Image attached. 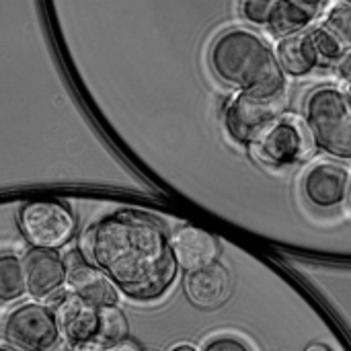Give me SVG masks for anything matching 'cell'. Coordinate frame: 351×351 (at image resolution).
<instances>
[{
	"mask_svg": "<svg viewBox=\"0 0 351 351\" xmlns=\"http://www.w3.org/2000/svg\"><path fill=\"white\" fill-rule=\"evenodd\" d=\"M80 251L134 300H156L173 286L179 263L158 220L123 210L99 220Z\"/></svg>",
	"mask_w": 351,
	"mask_h": 351,
	"instance_id": "obj_1",
	"label": "cell"
},
{
	"mask_svg": "<svg viewBox=\"0 0 351 351\" xmlns=\"http://www.w3.org/2000/svg\"><path fill=\"white\" fill-rule=\"evenodd\" d=\"M208 62L222 82L249 95L274 99L286 86V72L276 51L251 29L234 27L220 33L210 45Z\"/></svg>",
	"mask_w": 351,
	"mask_h": 351,
	"instance_id": "obj_2",
	"label": "cell"
},
{
	"mask_svg": "<svg viewBox=\"0 0 351 351\" xmlns=\"http://www.w3.org/2000/svg\"><path fill=\"white\" fill-rule=\"evenodd\" d=\"M304 119L308 121L317 144L331 156L351 158V99L335 86H319L304 101Z\"/></svg>",
	"mask_w": 351,
	"mask_h": 351,
	"instance_id": "obj_3",
	"label": "cell"
},
{
	"mask_svg": "<svg viewBox=\"0 0 351 351\" xmlns=\"http://www.w3.org/2000/svg\"><path fill=\"white\" fill-rule=\"evenodd\" d=\"M19 228L31 247L60 251L74 239L76 218L60 199H35L21 208Z\"/></svg>",
	"mask_w": 351,
	"mask_h": 351,
	"instance_id": "obj_4",
	"label": "cell"
},
{
	"mask_svg": "<svg viewBox=\"0 0 351 351\" xmlns=\"http://www.w3.org/2000/svg\"><path fill=\"white\" fill-rule=\"evenodd\" d=\"M253 144L259 158L274 167L300 162L319 146L308 121L296 115L276 119Z\"/></svg>",
	"mask_w": 351,
	"mask_h": 351,
	"instance_id": "obj_5",
	"label": "cell"
},
{
	"mask_svg": "<svg viewBox=\"0 0 351 351\" xmlns=\"http://www.w3.org/2000/svg\"><path fill=\"white\" fill-rule=\"evenodd\" d=\"M4 339L23 351H49L62 341L56 313L43 304H23L4 321Z\"/></svg>",
	"mask_w": 351,
	"mask_h": 351,
	"instance_id": "obj_6",
	"label": "cell"
},
{
	"mask_svg": "<svg viewBox=\"0 0 351 351\" xmlns=\"http://www.w3.org/2000/svg\"><path fill=\"white\" fill-rule=\"evenodd\" d=\"M284 103L280 97L263 99L241 90L224 109V125L239 144H253L276 119H280Z\"/></svg>",
	"mask_w": 351,
	"mask_h": 351,
	"instance_id": "obj_7",
	"label": "cell"
},
{
	"mask_svg": "<svg viewBox=\"0 0 351 351\" xmlns=\"http://www.w3.org/2000/svg\"><path fill=\"white\" fill-rule=\"evenodd\" d=\"M64 261H66V267H68L66 286H68L70 292L86 298L88 302H93L97 306L117 304V290L119 288L80 249L70 251L64 257Z\"/></svg>",
	"mask_w": 351,
	"mask_h": 351,
	"instance_id": "obj_8",
	"label": "cell"
},
{
	"mask_svg": "<svg viewBox=\"0 0 351 351\" xmlns=\"http://www.w3.org/2000/svg\"><path fill=\"white\" fill-rule=\"evenodd\" d=\"M99 308L101 306L88 302L86 298H82L70 290L62 298H58L53 313L58 319L60 335L70 348L97 339V335H99Z\"/></svg>",
	"mask_w": 351,
	"mask_h": 351,
	"instance_id": "obj_9",
	"label": "cell"
},
{
	"mask_svg": "<svg viewBox=\"0 0 351 351\" xmlns=\"http://www.w3.org/2000/svg\"><path fill=\"white\" fill-rule=\"evenodd\" d=\"M25 274H27V292L35 300H45L62 292L68 280V267L64 257L51 249H35L25 253L23 257Z\"/></svg>",
	"mask_w": 351,
	"mask_h": 351,
	"instance_id": "obj_10",
	"label": "cell"
},
{
	"mask_svg": "<svg viewBox=\"0 0 351 351\" xmlns=\"http://www.w3.org/2000/svg\"><path fill=\"white\" fill-rule=\"evenodd\" d=\"M350 173L335 162L315 165L302 181V193L306 202L321 210L341 206L346 197H350Z\"/></svg>",
	"mask_w": 351,
	"mask_h": 351,
	"instance_id": "obj_11",
	"label": "cell"
},
{
	"mask_svg": "<svg viewBox=\"0 0 351 351\" xmlns=\"http://www.w3.org/2000/svg\"><path fill=\"white\" fill-rule=\"evenodd\" d=\"M183 290L193 306L202 311H214L228 300L232 290V278L222 263L214 261L195 271H187Z\"/></svg>",
	"mask_w": 351,
	"mask_h": 351,
	"instance_id": "obj_12",
	"label": "cell"
},
{
	"mask_svg": "<svg viewBox=\"0 0 351 351\" xmlns=\"http://www.w3.org/2000/svg\"><path fill=\"white\" fill-rule=\"evenodd\" d=\"M171 247L179 269L183 271H195L199 267H206L214 263L220 253L218 241L197 226H185L175 232V237L171 239Z\"/></svg>",
	"mask_w": 351,
	"mask_h": 351,
	"instance_id": "obj_13",
	"label": "cell"
},
{
	"mask_svg": "<svg viewBox=\"0 0 351 351\" xmlns=\"http://www.w3.org/2000/svg\"><path fill=\"white\" fill-rule=\"evenodd\" d=\"M276 56L290 76H306L319 64V51L311 33H296L282 37L276 45Z\"/></svg>",
	"mask_w": 351,
	"mask_h": 351,
	"instance_id": "obj_14",
	"label": "cell"
},
{
	"mask_svg": "<svg viewBox=\"0 0 351 351\" xmlns=\"http://www.w3.org/2000/svg\"><path fill=\"white\" fill-rule=\"evenodd\" d=\"M317 8L298 0H274V8L267 21V29L276 37H288L302 33L315 19Z\"/></svg>",
	"mask_w": 351,
	"mask_h": 351,
	"instance_id": "obj_15",
	"label": "cell"
},
{
	"mask_svg": "<svg viewBox=\"0 0 351 351\" xmlns=\"http://www.w3.org/2000/svg\"><path fill=\"white\" fill-rule=\"evenodd\" d=\"M27 292V274L23 259L14 255L0 257V298L4 302L16 300Z\"/></svg>",
	"mask_w": 351,
	"mask_h": 351,
	"instance_id": "obj_16",
	"label": "cell"
},
{
	"mask_svg": "<svg viewBox=\"0 0 351 351\" xmlns=\"http://www.w3.org/2000/svg\"><path fill=\"white\" fill-rule=\"evenodd\" d=\"M130 337V323L117 304H107L99 308V335L97 339L113 343Z\"/></svg>",
	"mask_w": 351,
	"mask_h": 351,
	"instance_id": "obj_17",
	"label": "cell"
},
{
	"mask_svg": "<svg viewBox=\"0 0 351 351\" xmlns=\"http://www.w3.org/2000/svg\"><path fill=\"white\" fill-rule=\"evenodd\" d=\"M311 35H313L315 47H317L321 60H325V62H339L346 56L348 43L335 31H331L327 25H321V27L313 29Z\"/></svg>",
	"mask_w": 351,
	"mask_h": 351,
	"instance_id": "obj_18",
	"label": "cell"
},
{
	"mask_svg": "<svg viewBox=\"0 0 351 351\" xmlns=\"http://www.w3.org/2000/svg\"><path fill=\"white\" fill-rule=\"evenodd\" d=\"M331 31H335L348 45H351V4L348 2H339L333 4L325 16V23Z\"/></svg>",
	"mask_w": 351,
	"mask_h": 351,
	"instance_id": "obj_19",
	"label": "cell"
},
{
	"mask_svg": "<svg viewBox=\"0 0 351 351\" xmlns=\"http://www.w3.org/2000/svg\"><path fill=\"white\" fill-rule=\"evenodd\" d=\"M271 8H274V0H243L241 2L243 16L253 25H265L267 27Z\"/></svg>",
	"mask_w": 351,
	"mask_h": 351,
	"instance_id": "obj_20",
	"label": "cell"
},
{
	"mask_svg": "<svg viewBox=\"0 0 351 351\" xmlns=\"http://www.w3.org/2000/svg\"><path fill=\"white\" fill-rule=\"evenodd\" d=\"M72 351H142L140 346L136 341H132L130 337L123 339V341H113V343H107V341H101V339H93V341H86V343H80V346H74Z\"/></svg>",
	"mask_w": 351,
	"mask_h": 351,
	"instance_id": "obj_21",
	"label": "cell"
},
{
	"mask_svg": "<svg viewBox=\"0 0 351 351\" xmlns=\"http://www.w3.org/2000/svg\"><path fill=\"white\" fill-rule=\"evenodd\" d=\"M204 351H249V348L232 337H218L214 341H210Z\"/></svg>",
	"mask_w": 351,
	"mask_h": 351,
	"instance_id": "obj_22",
	"label": "cell"
},
{
	"mask_svg": "<svg viewBox=\"0 0 351 351\" xmlns=\"http://www.w3.org/2000/svg\"><path fill=\"white\" fill-rule=\"evenodd\" d=\"M337 72H339V78L351 82V49L346 51V56L337 62Z\"/></svg>",
	"mask_w": 351,
	"mask_h": 351,
	"instance_id": "obj_23",
	"label": "cell"
},
{
	"mask_svg": "<svg viewBox=\"0 0 351 351\" xmlns=\"http://www.w3.org/2000/svg\"><path fill=\"white\" fill-rule=\"evenodd\" d=\"M304 351H333L329 346H325V343H319V341H313V343H308Z\"/></svg>",
	"mask_w": 351,
	"mask_h": 351,
	"instance_id": "obj_24",
	"label": "cell"
},
{
	"mask_svg": "<svg viewBox=\"0 0 351 351\" xmlns=\"http://www.w3.org/2000/svg\"><path fill=\"white\" fill-rule=\"evenodd\" d=\"M298 2H302V4H308V6H319V4H323L325 0H298Z\"/></svg>",
	"mask_w": 351,
	"mask_h": 351,
	"instance_id": "obj_25",
	"label": "cell"
},
{
	"mask_svg": "<svg viewBox=\"0 0 351 351\" xmlns=\"http://www.w3.org/2000/svg\"><path fill=\"white\" fill-rule=\"evenodd\" d=\"M171 351H197L195 348H191V346H177V348H173Z\"/></svg>",
	"mask_w": 351,
	"mask_h": 351,
	"instance_id": "obj_26",
	"label": "cell"
},
{
	"mask_svg": "<svg viewBox=\"0 0 351 351\" xmlns=\"http://www.w3.org/2000/svg\"><path fill=\"white\" fill-rule=\"evenodd\" d=\"M348 95H350V99H351V82H350V88H348Z\"/></svg>",
	"mask_w": 351,
	"mask_h": 351,
	"instance_id": "obj_27",
	"label": "cell"
},
{
	"mask_svg": "<svg viewBox=\"0 0 351 351\" xmlns=\"http://www.w3.org/2000/svg\"><path fill=\"white\" fill-rule=\"evenodd\" d=\"M343 2H348V4H351V0H343Z\"/></svg>",
	"mask_w": 351,
	"mask_h": 351,
	"instance_id": "obj_28",
	"label": "cell"
},
{
	"mask_svg": "<svg viewBox=\"0 0 351 351\" xmlns=\"http://www.w3.org/2000/svg\"><path fill=\"white\" fill-rule=\"evenodd\" d=\"M350 202H351V187H350Z\"/></svg>",
	"mask_w": 351,
	"mask_h": 351,
	"instance_id": "obj_29",
	"label": "cell"
},
{
	"mask_svg": "<svg viewBox=\"0 0 351 351\" xmlns=\"http://www.w3.org/2000/svg\"><path fill=\"white\" fill-rule=\"evenodd\" d=\"M2 351H12V350H6V348H4V350H2Z\"/></svg>",
	"mask_w": 351,
	"mask_h": 351,
	"instance_id": "obj_30",
	"label": "cell"
}]
</instances>
